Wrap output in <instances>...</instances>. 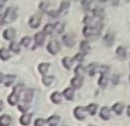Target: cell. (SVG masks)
I'll use <instances>...</instances> for the list:
<instances>
[{
	"label": "cell",
	"instance_id": "d4e9b609",
	"mask_svg": "<svg viewBox=\"0 0 130 126\" xmlns=\"http://www.w3.org/2000/svg\"><path fill=\"white\" fill-rule=\"evenodd\" d=\"M80 50L82 51V53H83L84 55L87 54V53L90 51V45H89V43H88L87 40H84V41H82V42L80 43Z\"/></svg>",
	"mask_w": 130,
	"mask_h": 126
},
{
	"label": "cell",
	"instance_id": "d6986e66",
	"mask_svg": "<svg viewBox=\"0 0 130 126\" xmlns=\"http://www.w3.org/2000/svg\"><path fill=\"white\" fill-rule=\"evenodd\" d=\"M92 13H93V17L97 18L99 20H101L104 17V10H103V8H95L92 11Z\"/></svg>",
	"mask_w": 130,
	"mask_h": 126
},
{
	"label": "cell",
	"instance_id": "ac0fdd59",
	"mask_svg": "<svg viewBox=\"0 0 130 126\" xmlns=\"http://www.w3.org/2000/svg\"><path fill=\"white\" fill-rule=\"evenodd\" d=\"M50 67H51V65H50V64L42 63V64H40V65L38 66V71H39V73H40L41 75L45 76V75L47 74V72H48Z\"/></svg>",
	"mask_w": 130,
	"mask_h": 126
},
{
	"label": "cell",
	"instance_id": "4fadbf2b",
	"mask_svg": "<svg viewBox=\"0 0 130 126\" xmlns=\"http://www.w3.org/2000/svg\"><path fill=\"white\" fill-rule=\"evenodd\" d=\"M15 76L14 75H6L5 77H3V83L5 85V87H9L11 86V84L15 81Z\"/></svg>",
	"mask_w": 130,
	"mask_h": 126
},
{
	"label": "cell",
	"instance_id": "e0dca14e",
	"mask_svg": "<svg viewBox=\"0 0 130 126\" xmlns=\"http://www.w3.org/2000/svg\"><path fill=\"white\" fill-rule=\"evenodd\" d=\"M63 95L65 96V98L67 100H73L74 99V95H75V92H74V89L73 88H67L64 90L63 92Z\"/></svg>",
	"mask_w": 130,
	"mask_h": 126
},
{
	"label": "cell",
	"instance_id": "6da1fadb",
	"mask_svg": "<svg viewBox=\"0 0 130 126\" xmlns=\"http://www.w3.org/2000/svg\"><path fill=\"white\" fill-rule=\"evenodd\" d=\"M23 87H24V86H23L22 84L16 85V86L13 88V91H12L11 95L8 96L7 100H8V103H9L11 106H14V105H16V104L18 103V101H19V99H20V93L23 91Z\"/></svg>",
	"mask_w": 130,
	"mask_h": 126
},
{
	"label": "cell",
	"instance_id": "9a60e30c",
	"mask_svg": "<svg viewBox=\"0 0 130 126\" xmlns=\"http://www.w3.org/2000/svg\"><path fill=\"white\" fill-rule=\"evenodd\" d=\"M100 117L104 120H108L110 118V110L108 107H102L101 111H100Z\"/></svg>",
	"mask_w": 130,
	"mask_h": 126
},
{
	"label": "cell",
	"instance_id": "4dcf8cb0",
	"mask_svg": "<svg viewBox=\"0 0 130 126\" xmlns=\"http://www.w3.org/2000/svg\"><path fill=\"white\" fill-rule=\"evenodd\" d=\"M54 28L58 33H62L65 29V24L63 22H56L54 24Z\"/></svg>",
	"mask_w": 130,
	"mask_h": 126
},
{
	"label": "cell",
	"instance_id": "bcb514c9",
	"mask_svg": "<svg viewBox=\"0 0 130 126\" xmlns=\"http://www.w3.org/2000/svg\"><path fill=\"white\" fill-rule=\"evenodd\" d=\"M2 108H3V103H2V101H0V111L2 110Z\"/></svg>",
	"mask_w": 130,
	"mask_h": 126
},
{
	"label": "cell",
	"instance_id": "5b68a950",
	"mask_svg": "<svg viewBox=\"0 0 130 126\" xmlns=\"http://www.w3.org/2000/svg\"><path fill=\"white\" fill-rule=\"evenodd\" d=\"M61 50V45H60V42L56 39H52L48 44H47V51L51 55H56L60 52Z\"/></svg>",
	"mask_w": 130,
	"mask_h": 126
},
{
	"label": "cell",
	"instance_id": "8992f818",
	"mask_svg": "<svg viewBox=\"0 0 130 126\" xmlns=\"http://www.w3.org/2000/svg\"><path fill=\"white\" fill-rule=\"evenodd\" d=\"M74 115L78 120H84L86 117V108L82 106H78L74 109Z\"/></svg>",
	"mask_w": 130,
	"mask_h": 126
},
{
	"label": "cell",
	"instance_id": "f6af8a7d",
	"mask_svg": "<svg viewBox=\"0 0 130 126\" xmlns=\"http://www.w3.org/2000/svg\"><path fill=\"white\" fill-rule=\"evenodd\" d=\"M127 115H128V116L130 117V106L128 107V108H127Z\"/></svg>",
	"mask_w": 130,
	"mask_h": 126
},
{
	"label": "cell",
	"instance_id": "f546056e",
	"mask_svg": "<svg viewBox=\"0 0 130 126\" xmlns=\"http://www.w3.org/2000/svg\"><path fill=\"white\" fill-rule=\"evenodd\" d=\"M9 49H10V51H12L15 54H18L20 52V46L16 41H12L10 43V45H9Z\"/></svg>",
	"mask_w": 130,
	"mask_h": 126
},
{
	"label": "cell",
	"instance_id": "ffe728a7",
	"mask_svg": "<svg viewBox=\"0 0 130 126\" xmlns=\"http://www.w3.org/2000/svg\"><path fill=\"white\" fill-rule=\"evenodd\" d=\"M11 123V117L8 115H2L0 117V126H9Z\"/></svg>",
	"mask_w": 130,
	"mask_h": 126
},
{
	"label": "cell",
	"instance_id": "8d00e7d4",
	"mask_svg": "<svg viewBox=\"0 0 130 126\" xmlns=\"http://www.w3.org/2000/svg\"><path fill=\"white\" fill-rule=\"evenodd\" d=\"M30 42H31V37H29V36L22 37V39H21V44L23 46H28L30 44Z\"/></svg>",
	"mask_w": 130,
	"mask_h": 126
},
{
	"label": "cell",
	"instance_id": "7dc6e473",
	"mask_svg": "<svg viewBox=\"0 0 130 126\" xmlns=\"http://www.w3.org/2000/svg\"><path fill=\"white\" fill-rule=\"evenodd\" d=\"M129 81H130V76H129Z\"/></svg>",
	"mask_w": 130,
	"mask_h": 126
},
{
	"label": "cell",
	"instance_id": "ee69618b",
	"mask_svg": "<svg viewBox=\"0 0 130 126\" xmlns=\"http://www.w3.org/2000/svg\"><path fill=\"white\" fill-rule=\"evenodd\" d=\"M1 82H3V75H2V73L0 72V83Z\"/></svg>",
	"mask_w": 130,
	"mask_h": 126
},
{
	"label": "cell",
	"instance_id": "7c38bea8",
	"mask_svg": "<svg viewBox=\"0 0 130 126\" xmlns=\"http://www.w3.org/2000/svg\"><path fill=\"white\" fill-rule=\"evenodd\" d=\"M31 116H32V114H25V113H24V114L20 117V119H19L20 123L24 126L29 125V124H30V121H31Z\"/></svg>",
	"mask_w": 130,
	"mask_h": 126
},
{
	"label": "cell",
	"instance_id": "277c9868",
	"mask_svg": "<svg viewBox=\"0 0 130 126\" xmlns=\"http://www.w3.org/2000/svg\"><path fill=\"white\" fill-rule=\"evenodd\" d=\"M4 15V19H5V22H12L13 20H15L16 18V8L14 7H9L8 9H6L5 11V14Z\"/></svg>",
	"mask_w": 130,
	"mask_h": 126
},
{
	"label": "cell",
	"instance_id": "60d3db41",
	"mask_svg": "<svg viewBox=\"0 0 130 126\" xmlns=\"http://www.w3.org/2000/svg\"><path fill=\"white\" fill-rule=\"evenodd\" d=\"M91 3H92L91 1H82V4L84 5V7H85V8H89V7H90L89 5H90Z\"/></svg>",
	"mask_w": 130,
	"mask_h": 126
},
{
	"label": "cell",
	"instance_id": "ba28073f",
	"mask_svg": "<svg viewBox=\"0 0 130 126\" xmlns=\"http://www.w3.org/2000/svg\"><path fill=\"white\" fill-rule=\"evenodd\" d=\"M22 93V102H26V103H29L31 101L33 97V90L31 89H26L24 91L21 92Z\"/></svg>",
	"mask_w": 130,
	"mask_h": 126
},
{
	"label": "cell",
	"instance_id": "484cf974",
	"mask_svg": "<svg viewBox=\"0 0 130 126\" xmlns=\"http://www.w3.org/2000/svg\"><path fill=\"white\" fill-rule=\"evenodd\" d=\"M51 99H52V101H53L54 103H56V104H60V103L62 102V95L60 94L59 92H54V93L52 94Z\"/></svg>",
	"mask_w": 130,
	"mask_h": 126
},
{
	"label": "cell",
	"instance_id": "4316f807",
	"mask_svg": "<svg viewBox=\"0 0 130 126\" xmlns=\"http://www.w3.org/2000/svg\"><path fill=\"white\" fill-rule=\"evenodd\" d=\"M69 6H70V1H62L61 2V6H60V8L58 10L59 13H60V15L67 11V9L69 8Z\"/></svg>",
	"mask_w": 130,
	"mask_h": 126
},
{
	"label": "cell",
	"instance_id": "f1b7e54d",
	"mask_svg": "<svg viewBox=\"0 0 130 126\" xmlns=\"http://www.w3.org/2000/svg\"><path fill=\"white\" fill-rule=\"evenodd\" d=\"M72 64H73V59L71 57H65L63 59V65L67 70H70L71 67H72Z\"/></svg>",
	"mask_w": 130,
	"mask_h": 126
},
{
	"label": "cell",
	"instance_id": "e575fe53",
	"mask_svg": "<svg viewBox=\"0 0 130 126\" xmlns=\"http://www.w3.org/2000/svg\"><path fill=\"white\" fill-rule=\"evenodd\" d=\"M54 81V77L53 76H43L42 77V83L45 85V86H51L52 83Z\"/></svg>",
	"mask_w": 130,
	"mask_h": 126
},
{
	"label": "cell",
	"instance_id": "30bf717a",
	"mask_svg": "<svg viewBox=\"0 0 130 126\" xmlns=\"http://www.w3.org/2000/svg\"><path fill=\"white\" fill-rule=\"evenodd\" d=\"M15 36V30L13 28H7L3 32V37L7 40H12Z\"/></svg>",
	"mask_w": 130,
	"mask_h": 126
},
{
	"label": "cell",
	"instance_id": "8fae6325",
	"mask_svg": "<svg viewBox=\"0 0 130 126\" xmlns=\"http://www.w3.org/2000/svg\"><path fill=\"white\" fill-rule=\"evenodd\" d=\"M82 84H83V79L81 78H78V77H74L72 80H71V85L73 87V89H79L82 87Z\"/></svg>",
	"mask_w": 130,
	"mask_h": 126
},
{
	"label": "cell",
	"instance_id": "83f0119b",
	"mask_svg": "<svg viewBox=\"0 0 130 126\" xmlns=\"http://www.w3.org/2000/svg\"><path fill=\"white\" fill-rule=\"evenodd\" d=\"M9 58H10V54H9L8 50H6V49H1V50H0V59H1L2 61H6V60H8Z\"/></svg>",
	"mask_w": 130,
	"mask_h": 126
},
{
	"label": "cell",
	"instance_id": "f35d334b",
	"mask_svg": "<svg viewBox=\"0 0 130 126\" xmlns=\"http://www.w3.org/2000/svg\"><path fill=\"white\" fill-rule=\"evenodd\" d=\"M44 123H45V121H44L43 119L38 118V119H36V120H35V122H34V126H44Z\"/></svg>",
	"mask_w": 130,
	"mask_h": 126
},
{
	"label": "cell",
	"instance_id": "7402d4cb",
	"mask_svg": "<svg viewBox=\"0 0 130 126\" xmlns=\"http://www.w3.org/2000/svg\"><path fill=\"white\" fill-rule=\"evenodd\" d=\"M103 40H104V43H105L107 46H111V45L113 44V42H114V36H113L111 33H107V34L104 36Z\"/></svg>",
	"mask_w": 130,
	"mask_h": 126
},
{
	"label": "cell",
	"instance_id": "44dd1931",
	"mask_svg": "<svg viewBox=\"0 0 130 126\" xmlns=\"http://www.w3.org/2000/svg\"><path fill=\"white\" fill-rule=\"evenodd\" d=\"M97 108H98L97 104L91 103V104H89V105L86 107V111H87L90 115H95L96 112H97Z\"/></svg>",
	"mask_w": 130,
	"mask_h": 126
},
{
	"label": "cell",
	"instance_id": "d6a6232c",
	"mask_svg": "<svg viewBox=\"0 0 130 126\" xmlns=\"http://www.w3.org/2000/svg\"><path fill=\"white\" fill-rule=\"evenodd\" d=\"M29 108V103H26V102H21L18 104V110L20 112H23L25 113Z\"/></svg>",
	"mask_w": 130,
	"mask_h": 126
},
{
	"label": "cell",
	"instance_id": "2e32d148",
	"mask_svg": "<svg viewBox=\"0 0 130 126\" xmlns=\"http://www.w3.org/2000/svg\"><path fill=\"white\" fill-rule=\"evenodd\" d=\"M34 40L37 45H42L44 42V33L43 32H37L34 35Z\"/></svg>",
	"mask_w": 130,
	"mask_h": 126
},
{
	"label": "cell",
	"instance_id": "cb8c5ba5",
	"mask_svg": "<svg viewBox=\"0 0 130 126\" xmlns=\"http://www.w3.org/2000/svg\"><path fill=\"white\" fill-rule=\"evenodd\" d=\"M123 108H124V106H123V104H121V103H116V104H114V105L112 106V110H113L116 114H118V115L122 114Z\"/></svg>",
	"mask_w": 130,
	"mask_h": 126
},
{
	"label": "cell",
	"instance_id": "603a6c76",
	"mask_svg": "<svg viewBox=\"0 0 130 126\" xmlns=\"http://www.w3.org/2000/svg\"><path fill=\"white\" fill-rule=\"evenodd\" d=\"M75 75H76V77L83 79V77L85 76V68H84L83 66L79 65V66L75 69Z\"/></svg>",
	"mask_w": 130,
	"mask_h": 126
},
{
	"label": "cell",
	"instance_id": "7a4b0ae2",
	"mask_svg": "<svg viewBox=\"0 0 130 126\" xmlns=\"http://www.w3.org/2000/svg\"><path fill=\"white\" fill-rule=\"evenodd\" d=\"M97 70H99L98 72L101 73V77L98 81V85L102 88H105L107 86V83H108V78H107V73H108V70L109 68L107 66H101V67H97Z\"/></svg>",
	"mask_w": 130,
	"mask_h": 126
},
{
	"label": "cell",
	"instance_id": "836d02e7",
	"mask_svg": "<svg viewBox=\"0 0 130 126\" xmlns=\"http://www.w3.org/2000/svg\"><path fill=\"white\" fill-rule=\"evenodd\" d=\"M116 54L120 58H125L126 57V49L124 46H118L116 50Z\"/></svg>",
	"mask_w": 130,
	"mask_h": 126
},
{
	"label": "cell",
	"instance_id": "3957f363",
	"mask_svg": "<svg viewBox=\"0 0 130 126\" xmlns=\"http://www.w3.org/2000/svg\"><path fill=\"white\" fill-rule=\"evenodd\" d=\"M101 30H102V24H100V25H98V26H95V27L86 25V26L84 27L83 33H84L85 36L89 37V36H93V35H98V34H100Z\"/></svg>",
	"mask_w": 130,
	"mask_h": 126
},
{
	"label": "cell",
	"instance_id": "7bdbcfd3",
	"mask_svg": "<svg viewBox=\"0 0 130 126\" xmlns=\"http://www.w3.org/2000/svg\"><path fill=\"white\" fill-rule=\"evenodd\" d=\"M5 2H6L5 0H1V1H0V8H2V7H3V5L5 4Z\"/></svg>",
	"mask_w": 130,
	"mask_h": 126
},
{
	"label": "cell",
	"instance_id": "ab89813d",
	"mask_svg": "<svg viewBox=\"0 0 130 126\" xmlns=\"http://www.w3.org/2000/svg\"><path fill=\"white\" fill-rule=\"evenodd\" d=\"M118 81H119V76H118V75H114V76L112 77V83H113L114 85H116V84L118 83Z\"/></svg>",
	"mask_w": 130,
	"mask_h": 126
},
{
	"label": "cell",
	"instance_id": "74e56055",
	"mask_svg": "<svg viewBox=\"0 0 130 126\" xmlns=\"http://www.w3.org/2000/svg\"><path fill=\"white\" fill-rule=\"evenodd\" d=\"M84 58H85V55H84L83 53H79V54L76 55L75 60H77L78 62H83V61H84Z\"/></svg>",
	"mask_w": 130,
	"mask_h": 126
},
{
	"label": "cell",
	"instance_id": "1f68e13d",
	"mask_svg": "<svg viewBox=\"0 0 130 126\" xmlns=\"http://www.w3.org/2000/svg\"><path fill=\"white\" fill-rule=\"evenodd\" d=\"M88 72H89V75H90L91 77H93V76L95 75V73L97 72V65L95 63L90 64V65L88 66Z\"/></svg>",
	"mask_w": 130,
	"mask_h": 126
},
{
	"label": "cell",
	"instance_id": "9c48e42d",
	"mask_svg": "<svg viewBox=\"0 0 130 126\" xmlns=\"http://www.w3.org/2000/svg\"><path fill=\"white\" fill-rule=\"evenodd\" d=\"M62 40H63L64 44H65L66 46H68V48H73L74 44H75V39L70 34H65L62 37Z\"/></svg>",
	"mask_w": 130,
	"mask_h": 126
},
{
	"label": "cell",
	"instance_id": "52a82bcc",
	"mask_svg": "<svg viewBox=\"0 0 130 126\" xmlns=\"http://www.w3.org/2000/svg\"><path fill=\"white\" fill-rule=\"evenodd\" d=\"M40 20H41V15L40 14H33L32 16H30V18H29L28 24L32 28H37L40 24Z\"/></svg>",
	"mask_w": 130,
	"mask_h": 126
},
{
	"label": "cell",
	"instance_id": "d590c367",
	"mask_svg": "<svg viewBox=\"0 0 130 126\" xmlns=\"http://www.w3.org/2000/svg\"><path fill=\"white\" fill-rule=\"evenodd\" d=\"M53 30H55V28H54V24H51V23H48V24H46L45 26H44V28H43V33L44 34H51Z\"/></svg>",
	"mask_w": 130,
	"mask_h": 126
},
{
	"label": "cell",
	"instance_id": "5bb4252c",
	"mask_svg": "<svg viewBox=\"0 0 130 126\" xmlns=\"http://www.w3.org/2000/svg\"><path fill=\"white\" fill-rule=\"evenodd\" d=\"M59 122H60V116L59 115H52L46 120V123L48 124V126H57Z\"/></svg>",
	"mask_w": 130,
	"mask_h": 126
},
{
	"label": "cell",
	"instance_id": "b9f144b4",
	"mask_svg": "<svg viewBox=\"0 0 130 126\" xmlns=\"http://www.w3.org/2000/svg\"><path fill=\"white\" fill-rule=\"evenodd\" d=\"M5 23V19H4V15L0 14V25H3Z\"/></svg>",
	"mask_w": 130,
	"mask_h": 126
},
{
	"label": "cell",
	"instance_id": "c3c4849f",
	"mask_svg": "<svg viewBox=\"0 0 130 126\" xmlns=\"http://www.w3.org/2000/svg\"><path fill=\"white\" fill-rule=\"evenodd\" d=\"M89 126H94V125H89Z\"/></svg>",
	"mask_w": 130,
	"mask_h": 126
}]
</instances>
